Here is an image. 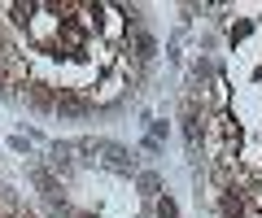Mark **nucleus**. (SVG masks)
I'll list each match as a JSON object with an SVG mask.
<instances>
[{
  "instance_id": "obj_1",
  "label": "nucleus",
  "mask_w": 262,
  "mask_h": 218,
  "mask_svg": "<svg viewBox=\"0 0 262 218\" xmlns=\"http://www.w3.org/2000/svg\"><path fill=\"white\" fill-rule=\"evenodd\" d=\"M253 27H258V18H236L232 27H227V39H232V48H241L245 39L253 35Z\"/></svg>"
}]
</instances>
